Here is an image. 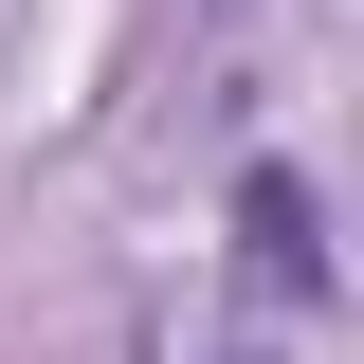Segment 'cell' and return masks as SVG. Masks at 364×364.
Here are the masks:
<instances>
[{
  "label": "cell",
  "instance_id": "cell-1",
  "mask_svg": "<svg viewBox=\"0 0 364 364\" xmlns=\"http://www.w3.org/2000/svg\"><path fill=\"white\" fill-rule=\"evenodd\" d=\"M237 273H255L273 310H310V291H328V200H310L291 164H255V182H237Z\"/></svg>",
  "mask_w": 364,
  "mask_h": 364
}]
</instances>
